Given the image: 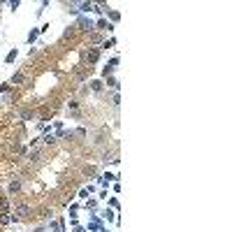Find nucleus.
<instances>
[{
    "mask_svg": "<svg viewBox=\"0 0 232 232\" xmlns=\"http://www.w3.org/2000/svg\"><path fill=\"white\" fill-rule=\"evenodd\" d=\"M81 26V30H95V23L91 21V19H86V16H79V21H77Z\"/></svg>",
    "mask_w": 232,
    "mask_h": 232,
    "instance_id": "1",
    "label": "nucleus"
},
{
    "mask_svg": "<svg viewBox=\"0 0 232 232\" xmlns=\"http://www.w3.org/2000/svg\"><path fill=\"white\" fill-rule=\"evenodd\" d=\"M116 65H118V58H111L109 63H107V68L102 70V77H109V74H111V72L116 70Z\"/></svg>",
    "mask_w": 232,
    "mask_h": 232,
    "instance_id": "2",
    "label": "nucleus"
},
{
    "mask_svg": "<svg viewBox=\"0 0 232 232\" xmlns=\"http://www.w3.org/2000/svg\"><path fill=\"white\" fill-rule=\"evenodd\" d=\"M95 28H100V30H114V23H111V21H107V19H100V21H98V23H95Z\"/></svg>",
    "mask_w": 232,
    "mask_h": 232,
    "instance_id": "3",
    "label": "nucleus"
},
{
    "mask_svg": "<svg viewBox=\"0 0 232 232\" xmlns=\"http://www.w3.org/2000/svg\"><path fill=\"white\" fill-rule=\"evenodd\" d=\"M40 33H42V30H40V28H33V30L30 33H28V42H35V40H37V35H40Z\"/></svg>",
    "mask_w": 232,
    "mask_h": 232,
    "instance_id": "4",
    "label": "nucleus"
},
{
    "mask_svg": "<svg viewBox=\"0 0 232 232\" xmlns=\"http://www.w3.org/2000/svg\"><path fill=\"white\" fill-rule=\"evenodd\" d=\"M98 58H100V51H98V49H91L88 51V63H95Z\"/></svg>",
    "mask_w": 232,
    "mask_h": 232,
    "instance_id": "5",
    "label": "nucleus"
},
{
    "mask_svg": "<svg viewBox=\"0 0 232 232\" xmlns=\"http://www.w3.org/2000/svg\"><path fill=\"white\" fill-rule=\"evenodd\" d=\"M49 227H51L53 232H63V223H60V221H51V223H49Z\"/></svg>",
    "mask_w": 232,
    "mask_h": 232,
    "instance_id": "6",
    "label": "nucleus"
},
{
    "mask_svg": "<svg viewBox=\"0 0 232 232\" xmlns=\"http://www.w3.org/2000/svg\"><path fill=\"white\" fill-rule=\"evenodd\" d=\"M16 56H19V51H16V49H12V51L5 56V63H14V58H16Z\"/></svg>",
    "mask_w": 232,
    "mask_h": 232,
    "instance_id": "7",
    "label": "nucleus"
},
{
    "mask_svg": "<svg viewBox=\"0 0 232 232\" xmlns=\"http://www.w3.org/2000/svg\"><path fill=\"white\" fill-rule=\"evenodd\" d=\"M91 88H93L95 93H98V91H102V81H100V79H93V81H91Z\"/></svg>",
    "mask_w": 232,
    "mask_h": 232,
    "instance_id": "8",
    "label": "nucleus"
},
{
    "mask_svg": "<svg viewBox=\"0 0 232 232\" xmlns=\"http://www.w3.org/2000/svg\"><path fill=\"white\" fill-rule=\"evenodd\" d=\"M107 84H109L111 88H116V91H118V86H121V84H118V79H114V77H107Z\"/></svg>",
    "mask_w": 232,
    "mask_h": 232,
    "instance_id": "9",
    "label": "nucleus"
},
{
    "mask_svg": "<svg viewBox=\"0 0 232 232\" xmlns=\"http://www.w3.org/2000/svg\"><path fill=\"white\" fill-rule=\"evenodd\" d=\"M21 81H23V74H21V72H16L14 77H12V81H10V84H21Z\"/></svg>",
    "mask_w": 232,
    "mask_h": 232,
    "instance_id": "10",
    "label": "nucleus"
},
{
    "mask_svg": "<svg viewBox=\"0 0 232 232\" xmlns=\"http://www.w3.org/2000/svg\"><path fill=\"white\" fill-rule=\"evenodd\" d=\"M107 12H109V7H107ZM109 19H111V23H116L121 19V14H118V12H109Z\"/></svg>",
    "mask_w": 232,
    "mask_h": 232,
    "instance_id": "11",
    "label": "nucleus"
},
{
    "mask_svg": "<svg viewBox=\"0 0 232 232\" xmlns=\"http://www.w3.org/2000/svg\"><path fill=\"white\" fill-rule=\"evenodd\" d=\"M114 44H116V40H114V37H109V40H105V44H102V49H111V47H114Z\"/></svg>",
    "mask_w": 232,
    "mask_h": 232,
    "instance_id": "12",
    "label": "nucleus"
},
{
    "mask_svg": "<svg viewBox=\"0 0 232 232\" xmlns=\"http://www.w3.org/2000/svg\"><path fill=\"white\" fill-rule=\"evenodd\" d=\"M10 88H12L10 84H0V93H10Z\"/></svg>",
    "mask_w": 232,
    "mask_h": 232,
    "instance_id": "13",
    "label": "nucleus"
},
{
    "mask_svg": "<svg viewBox=\"0 0 232 232\" xmlns=\"http://www.w3.org/2000/svg\"><path fill=\"white\" fill-rule=\"evenodd\" d=\"M105 218H107V221H114V218H116V216H114V214H111V211H109V209H107V211H105Z\"/></svg>",
    "mask_w": 232,
    "mask_h": 232,
    "instance_id": "14",
    "label": "nucleus"
},
{
    "mask_svg": "<svg viewBox=\"0 0 232 232\" xmlns=\"http://www.w3.org/2000/svg\"><path fill=\"white\" fill-rule=\"evenodd\" d=\"M86 207H88V209H95V207H98V202H95V200H88V202H86Z\"/></svg>",
    "mask_w": 232,
    "mask_h": 232,
    "instance_id": "15",
    "label": "nucleus"
},
{
    "mask_svg": "<svg viewBox=\"0 0 232 232\" xmlns=\"http://www.w3.org/2000/svg\"><path fill=\"white\" fill-rule=\"evenodd\" d=\"M10 190L14 193V190H19V181H14V184H10Z\"/></svg>",
    "mask_w": 232,
    "mask_h": 232,
    "instance_id": "16",
    "label": "nucleus"
}]
</instances>
